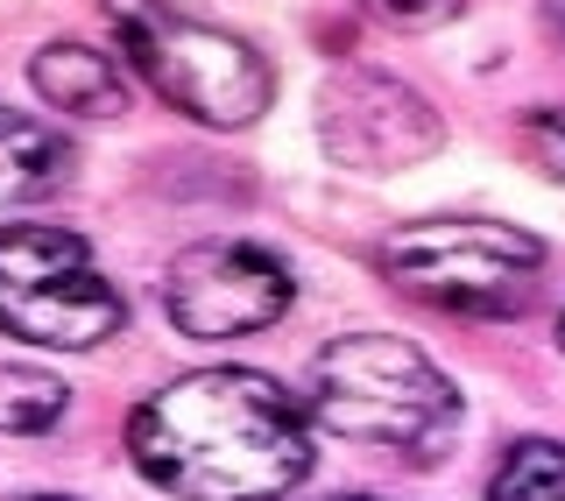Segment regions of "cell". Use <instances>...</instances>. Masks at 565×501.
Listing matches in <instances>:
<instances>
[{"mask_svg":"<svg viewBox=\"0 0 565 501\" xmlns=\"http://www.w3.org/2000/svg\"><path fill=\"white\" fill-rule=\"evenodd\" d=\"M71 409V382L50 367H0V438H43Z\"/></svg>","mask_w":565,"mask_h":501,"instance_id":"cell-10","label":"cell"},{"mask_svg":"<svg viewBox=\"0 0 565 501\" xmlns=\"http://www.w3.org/2000/svg\"><path fill=\"white\" fill-rule=\"evenodd\" d=\"M311 424L353 445L438 459L467 424V396L424 347L396 332H347L311 353Z\"/></svg>","mask_w":565,"mask_h":501,"instance_id":"cell-2","label":"cell"},{"mask_svg":"<svg viewBox=\"0 0 565 501\" xmlns=\"http://www.w3.org/2000/svg\"><path fill=\"white\" fill-rule=\"evenodd\" d=\"M128 326V303L99 276L93 247L64 226H0V332L85 353Z\"/></svg>","mask_w":565,"mask_h":501,"instance_id":"cell-5","label":"cell"},{"mask_svg":"<svg viewBox=\"0 0 565 501\" xmlns=\"http://www.w3.org/2000/svg\"><path fill=\"white\" fill-rule=\"evenodd\" d=\"M29 85L71 120H120L128 114V78L93 43H43L29 57Z\"/></svg>","mask_w":565,"mask_h":501,"instance_id":"cell-8","label":"cell"},{"mask_svg":"<svg viewBox=\"0 0 565 501\" xmlns=\"http://www.w3.org/2000/svg\"><path fill=\"white\" fill-rule=\"evenodd\" d=\"M120 50H128L135 78L156 85V99L191 114L199 128H255L276 99V71L262 64L255 43L199 22V14L170 8V0H106Z\"/></svg>","mask_w":565,"mask_h":501,"instance_id":"cell-4","label":"cell"},{"mask_svg":"<svg viewBox=\"0 0 565 501\" xmlns=\"http://www.w3.org/2000/svg\"><path fill=\"white\" fill-rule=\"evenodd\" d=\"M375 22H388V29H411V35H424V29H446V22H459L467 14V0H361Z\"/></svg>","mask_w":565,"mask_h":501,"instance_id":"cell-12","label":"cell"},{"mask_svg":"<svg viewBox=\"0 0 565 501\" xmlns=\"http://www.w3.org/2000/svg\"><path fill=\"white\" fill-rule=\"evenodd\" d=\"M297 283L262 241H199L170 262L163 311L184 339H247L290 311Z\"/></svg>","mask_w":565,"mask_h":501,"instance_id":"cell-7","label":"cell"},{"mask_svg":"<svg viewBox=\"0 0 565 501\" xmlns=\"http://www.w3.org/2000/svg\"><path fill=\"white\" fill-rule=\"evenodd\" d=\"M71 177V141L29 114H0V205L50 199Z\"/></svg>","mask_w":565,"mask_h":501,"instance_id":"cell-9","label":"cell"},{"mask_svg":"<svg viewBox=\"0 0 565 501\" xmlns=\"http://www.w3.org/2000/svg\"><path fill=\"white\" fill-rule=\"evenodd\" d=\"M488 501H565V445L516 438L502 452V467L488 473Z\"/></svg>","mask_w":565,"mask_h":501,"instance_id":"cell-11","label":"cell"},{"mask_svg":"<svg viewBox=\"0 0 565 501\" xmlns=\"http://www.w3.org/2000/svg\"><path fill=\"white\" fill-rule=\"evenodd\" d=\"M318 141L340 170H367V177H388V170H411L424 156H438L446 141V120L438 106L403 85L396 71H375V64H340L326 85H318Z\"/></svg>","mask_w":565,"mask_h":501,"instance_id":"cell-6","label":"cell"},{"mask_svg":"<svg viewBox=\"0 0 565 501\" xmlns=\"http://www.w3.org/2000/svg\"><path fill=\"white\" fill-rule=\"evenodd\" d=\"M544 14H552V29H558V43H565V0H544Z\"/></svg>","mask_w":565,"mask_h":501,"instance_id":"cell-14","label":"cell"},{"mask_svg":"<svg viewBox=\"0 0 565 501\" xmlns=\"http://www.w3.org/2000/svg\"><path fill=\"white\" fill-rule=\"evenodd\" d=\"M326 501H382V494H326Z\"/></svg>","mask_w":565,"mask_h":501,"instance_id":"cell-15","label":"cell"},{"mask_svg":"<svg viewBox=\"0 0 565 501\" xmlns=\"http://www.w3.org/2000/svg\"><path fill=\"white\" fill-rule=\"evenodd\" d=\"M22 501H71V494H22Z\"/></svg>","mask_w":565,"mask_h":501,"instance_id":"cell-16","label":"cell"},{"mask_svg":"<svg viewBox=\"0 0 565 501\" xmlns=\"http://www.w3.org/2000/svg\"><path fill=\"white\" fill-rule=\"evenodd\" d=\"M523 149H530V163L565 177V106H544V114L523 120Z\"/></svg>","mask_w":565,"mask_h":501,"instance_id":"cell-13","label":"cell"},{"mask_svg":"<svg viewBox=\"0 0 565 501\" xmlns=\"http://www.w3.org/2000/svg\"><path fill=\"white\" fill-rule=\"evenodd\" d=\"M375 268L396 283L411 303L446 318H481V326H509L544 297L552 276V247L509 220H481V212H438V220H411L375 241Z\"/></svg>","mask_w":565,"mask_h":501,"instance_id":"cell-3","label":"cell"},{"mask_svg":"<svg viewBox=\"0 0 565 501\" xmlns=\"http://www.w3.org/2000/svg\"><path fill=\"white\" fill-rule=\"evenodd\" d=\"M128 452L184 501H282L311 473V409L262 367H199L128 417Z\"/></svg>","mask_w":565,"mask_h":501,"instance_id":"cell-1","label":"cell"},{"mask_svg":"<svg viewBox=\"0 0 565 501\" xmlns=\"http://www.w3.org/2000/svg\"><path fill=\"white\" fill-rule=\"evenodd\" d=\"M558 347H565V311H558Z\"/></svg>","mask_w":565,"mask_h":501,"instance_id":"cell-17","label":"cell"}]
</instances>
